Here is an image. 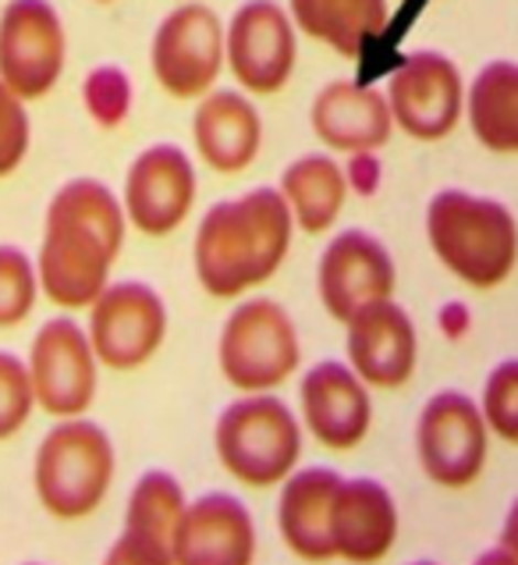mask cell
<instances>
[{
	"instance_id": "cell-1",
	"label": "cell",
	"mask_w": 518,
	"mask_h": 565,
	"mask_svg": "<svg viewBox=\"0 0 518 565\" xmlns=\"http://www.w3.org/2000/svg\"><path fill=\"white\" fill-rule=\"evenodd\" d=\"M128 217L121 200L96 179L64 182L43 217L36 253L40 292L57 310H89L107 292L125 249Z\"/></svg>"
},
{
	"instance_id": "cell-2",
	"label": "cell",
	"mask_w": 518,
	"mask_h": 565,
	"mask_svg": "<svg viewBox=\"0 0 518 565\" xmlns=\"http://www.w3.org/2000/svg\"><path fill=\"white\" fill-rule=\"evenodd\" d=\"M295 221L278 189H252L220 200L203 214L192 242V270L206 296L220 302L246 299L281 270Z\"/></svg>"
},
{
	"instance_id": "cell-3",
	"label": "cell",
	"mask_w": 518,
	"mask_h": 565,
	"mask_svg": "<svg viewBox=\"0 0 518 565\" xmlns=\"http://www.w3.org/2000/svg\"><path fill=\"white\" fill-rule=\"evenodd\" d=\"M427 238L441 267L468 288L505 285L518 267V221L497 200L441 189L427 206Z\"/></svg>"
},
{
	"instance_id": "cell-4",
	"label": "cell",
	"mask_w": 518,
	"mask_h": 565,
	"mask_svg": "<svg viewBox=\"0 0 518 565\" xmlns=\"http://www.w3.org/2000/svg\"><path fill=\"white\" fill-rule=\"evenodd\" d=\"M118 477L110 434L89 416L57 419L32 456V491L57 523H78L107 502Z\"/></svg>"
},
{
	"instance_id": "cell-5",
	"label": "cell",
	"mask_w": 518,
	"mask_h": 565,
	"mask_svg": "<svg viewBox=\"0 0 518 565\" xmlns=\"http://www.w3.org/2000/svg\"><path fill=\"white\" fill-rule=\"evenodd\" d=\"M302 448V419L278 395H238L214 424L220 470L252 491L281 488L299 470Z\"/></svg>"
},
{
	"instance_id": "cell-6",
	"label": "cell",
	"mask_w": 518,
	"mask_h": 565,
	"mask_svg": "<svg viewBox=\"0 0 518 565\" xmlns=\"http://www.w3.org/2000/svg\"><path fill=\"white\" fill-rule=\"evenodd\" d=\"M217 366L238 395H273L302 366V342L278 299H241L217 338Z\"/></svg>"
},
{
	"instance_id": "cell-7",
	"label": "cell",
	"mask_w": 518,
	"mask_h": 565,
	"mask_svg": "<svg viewBox=\"0 0 518 565\" xmlns=\"http://www.w3.org/2000/svg\"><path fill=\"white\" fill-rule=\"evenodd\" d=\"M416 459L436 488H473L490 459V430L479 402L455 387L430 395L416 419Z\"/></svg>"
},
{
	"instance_id": "cell-8",
	"label": "cell",
	"mask_w": 518,
	"mask_h": 565,
	"mask_svg": "<svg viewBox=\"0 0 518 565\" xmlns=\"http://www.w3.org/2000/svg\"><path fill=\"white\" fill-rule=\"evenodd\" d=\"M29 381L36 409L57 419H78L93 409L100 392V360H96L89 331L75 317H54L32 334Z\"/></svg>"
},
{
	"instance_id": "cell-9",
	"label": "cell",
	"mask_w": 518,
	"mask_h": 565,
	"mask_svg": "<svg viewBox=\"0 0 518 565\" xmlns=\"http://www.w3.org/2000/svg\"><path fill=\"white\" fill-rule=\"evenodd\" d=\"M168 302L145 281H110L89 306V342L100 366L132 374L150 363L168 342Z\"/></svg>"
},
{
	"instance_id": "cell-10",
	"label": "cell",
	"mask_w": 518,
	"mask_h": 565,
	"mask_svg": "<svg viewBox=\"0 0 518 565\" xmlns=\"http://www.w3.org/2000/svg\"><path fill=\"white\" fill-rule=\"evenodd\" d=\"M68 61V36L51 0H11L0 14V83L19 100H40Z\"/></svg>"
},
{
	"instance_id": "cell-11",
	"label": "cell",
	"mask_w": 518,
	"mask_h": 565,
	"mask_svg": "<svg viewBox=\"0 0 518 565\" xmlns=\"http://www.w3.org/2000/svg\"><path fill=\"white\" fill-rule=\"evenodd\" d=\"M384 96L395 125L419 142L447 139L465 115V83L458 64L436 51H416L404 57L387 78Z\"/></svg>"
},
{
	"instance_id": "cell-12",
	"label": "cell",
	"mask_w": 518,
	"mask_h": 565,
	"mask_svg": "<svg viewBox=\"0 0 518 565\" xmlns=\"http://www.w3.org/2000/svg\"><path fill=\"white\" fill-rule=\"evenodd\" d=\"M150 64L174 100H203L224 68V22L206 4H182L157 25Z\"/></svg>"
},
{
	"instance_id": "cell-13",
	"label": "cell",
	"mask_w": 518,
	"mask_h": 565,
	"mask_svg": "<svg viewBox=\"0 0 518 565\" xmlns=\"http://www.w3.org/2000/svg\"><path fill=\"white\" fill-rule=\"evenodd\" d=\"M291 14L273 0H246L224 25V64L252 96H273L295 72L299 40Z\"/></svg>"
},
{
	"instance_id": "cell-14",
	"label": "cell",
	"mask_w": 518,
	"mask_h": 565,
	"mask_svg": "<svg viewBox=\"0 0 518 565\" xmlns=\"http://www.w3.org/2000/svg\"><path fill=\"white\" fill-rule=\"evenodd\" d=\"M299 419L320 448L352 451L374 430V392L345 360H320L302 374Z\"/></svg>"
},
{
	"instance_id": "cell-15",
	"label": "cell",
	"mask_w": 518,
	"mask_h": 565,
	"mask_svg": "<svg viewBox=\"0 0 518 565\" xmlns=\"http://www.w3.org/2000/svg\"><path fill=\"white\" fill-rule=\"evenodd\" d=\"M196 203V168L182 147L160 142L142 150L125 174L121 206L136 232L164 238L182 228Z\"/></svg>"
},
{
	"instance_id": "cell-16",
	"label": "cell",
	"mask_w": 518,
	"mask_h": 565,
	"mask_svg": "<svg viewBox=\"0 0 518 565\" xmlns=\"http://www.w3.org/2000/svg\"><path fill=\"white\" fill-rule=\"evenodd\" d=\"M398 285V270L391 253L380 238L369 232H342L331 238V246L323 249L316 267V292L323 310H327L337 324L366 310L369 302L391 299Z\"/></svg>"
},
{
	"instance_id": "cell-17",
	"label": "cell",
	"mask_w": 518,
	"mask_h": 565,
	"mask_svg": "<svg viewBox=\"0 0 518 565\" xmlns=\"http://www.w3.org/2000/svg\"><path fill=\"white\" fill-rule=\"evenodd\" d=\"M345 356L369 392H398L419 363L416 320L395 299L369 302L345 324Z\"/></svg>"
},
{
	"instance_id": "cell-18",
	"label": "cell",
	"mask_w": 518,
	"mask_h": 565,
	"mask_svg": "<svg viewBox=\"0 0 518 565\" xmlns=\"http://www.w3.org/2000/svg\"><path fill=\"white\" fill-rule=\"evenodd\" d=\"M188 494L168 470H145L125 502L121 534L110 541L100 565H174V530L182 523Z\"/></svg>"
},
{
	"instance_id": "cell-19",
	"label": "cell",
	"mask_w": 518,
	"mask_h": 565,
	"mask_svg": "<svg viewBox=\"0 0 518 565\" xmlns=\"http://www.w3.org/2000/svg\"><path fill=\"white\" fill-rule=\"evenodd\" d=\"M171 552L174 565H256L259 534L249 505L231 491L188 498Z\"/></svg>"
},
{
	"instance_id": "cell-20",
	"label": "cell",
	"mask_w": 518,
	"mask_h": 565,
	"mask_svg": "<svg viewBox=\"0 0 518 565\" xmlns=\"http://www.w3.org/2000/svg\"><path fill=\"white\" fill-rule=\"evenodd\" d=\"M401 512L387 483L377 477H345L331 512L334 558L345 565H380L395 552Z\"/></svg>"
},
{
	"instance_id": "cell-21",
	"label": "cell",
	"mask_w": 518,
	"mask_h": 565,
	"mask_svg": "<svg viewBox=\"0 0 518 565\" xmlns=\"http://www.w3.org/2000/svg\"><path fill=\"white\" fill-rule=\"evenodd\" d=\"M342 480L345 477L331 466H299L278 488V534L299 562H337L331 541V512Z\"/></svg>"
},
{
	"instance_id": "cell-22",
	"label": "cell",
	"mask_w": 518,
	"mask_h": 565,
	"mask_svg": "<svg viewBox=\"0 0 518 565\" xmlns=\"http://www.w3.org/2000/svg\"><path fill=\"white\" fill-rule=\"evenodd\" d=\"M310 125L323 147L337 153H377L395 132L391 107L380 89H369L348 78L323 86L313 100Z\"/></svg>"
},
{
	"instance_id": "cell-23",
	"label": "cell",
	"mask_w": 518,
	"mask_h": 565,
	"mask_svg": "<svg viewBox=\"0 0 518 565\" xmlns=\"http://www.w3.org/2000/svg\"><path fill=\"white\" fill-rule=\"evenodd\" d=\"M192 142L209 171L241 174L263 147V121L249 96L235 89H214L203 96L192 115Z\"/></svg>"
},
{
	"instance_id": "cell-24",
	"label": "cell",
	"mask_w": 518,
	"mask_h": 565,
	"mask_svg": "<svg viewBox=\"0 0 518 565\" xmlns=\"http://www.w3.org/2000/svg\"><path fill=\"white\" fill-rule=\"evenodd\" d=\"M288 14L299 32L320 40L342 57H359L391 19L387 0H288Z\"/></svg>"
},
{
	"instance_id": "cell-25",
	"label": "cell",
	"mask_w": 518,
	"mask_h": 565,
	"mask_svg": "<svg viewBox=\"0 0 518 565\" xmlns=\"http://www.w3.org/2000/svg\"><path fill=\"white\" fill-rule=\"evenodd\" d=\"M278 192L284 196L291 221L305 235H320L334 228L348 200L345 168L327 153H305L295 164H288L281 174Z\"/></svg>"
},
{
	"instance_id": "cell-26",
	"label": "cell",
	"mask_w": 518,
	"mask_h": 565,
	"mask_svg": "<svg viewBox=\"0 0 518 565\" xmlns=\"http://www.w3.org/2000/svg\"><path fill=\"white\" fill-rule=\"evenodd\" d=\"M465 118L479 147L518 153V64L490 61L465 89Z\"/></svg>"
},
{
	"instance_id": "cell-27",
	"label": "cell",
	"mask_w": 518,
	"mask_h": 565,
	"mask_svg": "<svg viewBox=\"0 0 518 565\" xmlns=\"http://www.w3.org/2000/svg\"><path fill=\"white\" fill-rule=\"evenodd\" d=\"M40 296L36 260L25 249L0 242V331L22 328L36 310Z\"/></svg>"
},
{
	"instance_id": "cell-28",
	"label": "cell",
	"mask_w": 518,
	"mask_h": 565,
	"mask_svg": "<svg viewBox=\"0 0 518 565\" xmlns=\"http://www.w3.org/2000/svg\"><path fill=\"white\" fill-rule=\"evenodd\" d=\"M479 413L487 419L490 438L518 448V356L500 360L479 392Z\"/></svg>"
},
{
	"instance_id": "cell-29",
	"label": "cell",
	"mask_w": 518,
	"mask_h": 565,
	"mask_svg": "<svg viewBox=\"0 0 518 565\" xmlns=\"http://www.w3.org/2000/svg\"><path fill=\"white\" fill-rule=\"evenodd\" d=\"M83 104L100 128H121L132 110V78L118 64H100L83 83Z\"/></svg>"
},
{
	"instance_id": "cell-30",
	"label": "cell",
	"mask_w": 518,
	"mask_h": 565,
	"mask_svg": "<svg viewBox=\"0 0 518 565\" xmlns=\"http://www.w3.org/2000/svg\"><path fill=\"white\" fill-rule=\"evenodd\" d=\"M32 413H36V395H32L29 366L22 356L0 349V445L19 438Z\"/></svg>"
},
{
	"instance_id": "cell-31",
	"label": "cell",
	"mask_w": 518,
	"mask_h": 565,
	"mask_svg": "<svg viewBox=\"0 0 518 565\" xmlns=\"http://www.w3.org/2000/svg\"><path fill=\"white\" fill-rule=\"evenodd\" d=\"M29 115L25 100H19L4 83H0V179L19 171L29 153Z\"/></svg>"
},
{
	"instance_id": "cell-32",
	"label": "cell",
	"mask_w": 518,
	"mask_h": 565,
	"mask_svg": "<svg viewBox=\"0 0 518 565\" xmlns=\"http://www.w3.org/2000/svg\"><path fill=\"white\" fill-rule=\"evenodd\" d=\"M345 182H348V192L374 196L377 185H380V160H377V153H352L348 168H345Z\"/></svg>"
},
{
	"instance_id": "cell-33",
	"label": "cell",
	"mask_w": 518,
	"mask_h": 565,
	"mask_svg": "<svg viewBox=\"0 0 518 565\" xmlns=\"http://www.w3.org/2000/svg\"><path fill=\"white\" fill-rule=\"evenodd\" d=\"M497 544H500V547H508V552L518 558V494L511 498V505H508V512H505V523H500Z\"/></svg>"
},
{
	"instance_id": "cell-34",
	"label": "cell",
	"mask_w": 518,
	"mask_h": 565,
	"mask_svg": "<svg viewBox=\"0 0 518 565\" xmlns=\"http://www.w3.org/2000/svg\"><path fill=\"white\" fill-rule=\"evenodd\" d=\"M473 565H518V558L508 552V547L490 544V547H483V552L473 558Z\"/></svg>"
},
{
	"instance_id": "cell-35",
	"label": "cell",
	"mask_w": 518,
	"mask_h": 565,
	"mask_svg": "<svg viewBox=\"0 0 518 565\" xmlns=\"http://www.w3.org/2000/svg\"><path fill=\"white\" fill-rule=\"evenodd\" d=\"M409 565H441V562H430V558H419V562H409Z\"/></svg>"
},
{
	"instance_id": "cell-36",
	"label": "cell",
	"mask_w": 518,
	"mask_h": 565,
	"mask_svg": "<svg viewBox=\"0 0 518 565\" xmlns=\"http://www.w3.org/2000/svg\"><path fill=\"white\" fill-rule=\"evenodd\" d=\"M96 4H110V0H96Z\"/></svg>"
},
{
	"instance_id": "cell-37",
	"label": "cell",
	"mask_w": 518,
	"mask_h": 565,
	"mask_svg": "<svg viewBox=\"0 0 518 565\" xmlns=\"http://www.w3.org/2000/svg\"><path fill=\"white\" fill-rule=\"evenodd\" d=\"M25 565H40V562H25Z\"/></svg>"
}]
</instances>
